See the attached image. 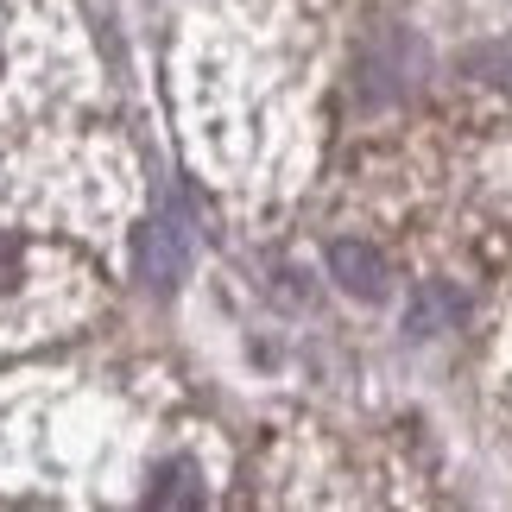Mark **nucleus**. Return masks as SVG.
<instances>
[{"label":"nucleus","mask_w":512,"mask_h":512,"mask_svg":"<svg viewBox=\"0 0 512 512\" xmlns=\"http://www.w3.org/2000/svg\"><path fill=\"white\" fill-rule=\"evenodd\" d=\"M184 260H190L184 222H177V215L146 222V234H140V266H146V279H152V285H171L177 272H184Z\"/></svg>","instance_id":"f257e3e1"},{"label":"nucleus","mask_w":512,"mask_h":512,"mask_svg":"<svg viewBox=\"0 0 512 512\" xmlns=\"http://www.w3.org/2000/svg\"><path fill=\"white\" fill-rule=\"evenodd\" d=\"M146 500H152V506H196V500H203V487H196L190 468H165L159 487H152Z\"/></svg>","instance_id":"7ed1b4c3"},{"label":"nucleus","mask_w":512,"mask_h":512,"mask_svg":"<svg viewBox=\"0 0 512 512\" xmlns=\"http://www.w3.org/2000/svg\"><path fill=\"white\" fill-rule=\"evenodd\" d=\"M13 285H19V247L0 234V291H13Z\"/></svg>","instance_id":"20e7f679"},{"label":"nucleus","mask_w":512,"mask_h":512,"mask_svg":"<svg viewBox=\"0 0 512 512\" xmlns=\"http://www.w3.org/2000/svg\"><path fill=\"white\" fill-rule=\"evenodd\" d=\"M329 266H336V279L354 291V298H380V291H386L380 253H367V247H354V241H342L336 253H329Z\"/></svg>","instance_id":"f03ea898"}]
</instances>
